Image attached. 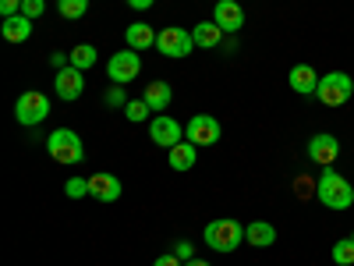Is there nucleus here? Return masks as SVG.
Wrapping results in <instances>:
<instances>
[{"label": "nucleus", "mask_w": 354, "mask_h": 266, "mask_svg": "<svg viewBox=\"0 0 354 266\" xmlns=\"http://www.w3.org/2000/svg\"><path fill=\"white\" fill-rule=\"evenodd\" d=\"M202 242L209 245L213 252H234V249H241L245 242V224L241 220H209L202 231Z\"/></svg>", "instance_id": "2"}, {"label": "nucleus", "mask_w": 354, "mask_h": 266, "mask_svg": "<svg viewBox=\"0 0 354 266\" xmlns=\"http://www.w3.org/2000/svg\"><path fill=\"white\" fill-rule=\"evenodd\" d=\"M138 71H142V57H138V50H117L110 61H106V75H110L113 85H128V82H135Z\"/></svg>", "instance_id": "7"}, {"label": "nucleus", "mask_w": 354, "mask_h": 266, "mask_svg": "<svg viewBox=\"0 0 354 266\" xmlns=\"http://www.w3.org/2000/svg\"><path fill=\"white\" fill-rule=\"evenodd\" d=\"M142 100L153 107V114H163V107H170V100H174V89H170L167 82H149V85H145V96H142Z\"/></svg>", "instance_id": "20"}, {"label": "nucleus", "mask_w": 354, "mask_h": 266, "mask_svg": "<svg viewBox=\"0 0 354 266\" xmlns=\"http://www.w3.org/2000/svg\"><path fill=\"white\" fill-rule=\"evenodd\" d=\"M195 150H198V145L188 142V139H185V142H177L174 150H167V163H170L174 170H192V167L198 163V160H195Z\"/></svg>", "instance_id": "18"}, {"label": "nucleus", "mask_w": 354, "mask_h": 266, "mask_svg": "<svg viewBox=\"0 0 354 266\" xmlns=\"http://www.w3.org/2000/svg\"><path fill=\"white\" fill-rule=\"evenodd\" d=\"M153 266H185V263H181V259H177L174 252H167V256H160V259H156Z\"/></svg>", "instance_id": "31"}, {"label": "nucleus", "mask_w": 354, "mask_h": 266, "mask_svg": "<svg viewBox=\"0 0 354 266\" xmlns=\"http://www.w3.org/2000/svg\"><path fill=\"white\" fill-rule=\"evenodd\" d=\"M351 238H354V234H351Z\"/></svg>", "instance_id": "35"}, {"label": "nucleus", "mask_w": 354, "mask_h": 266, "mask_svg": "<svg viewBox=\"0 0 354 266\" xmlns=\"http://www.w3.org/2000/svg\"><path fill=\"white\" fill-rule=\"evenodd\" d=\"M149 139L160 145V150H174L177 142H185V128L177 125L170 114H156L149 121Z\"/></svg>", "instance_id": "9"}, {"label": "nucleus", "mask_w": 354, "mask_h": 266, "mask_svg": "<svg viewBox=\"0 0 354 266\" xmlns=\"http://www.w3.org/2000/svg\"><path fill=\"white\" fill-rule=\"evenodd\" d=\"M0 33H4L8 43H25L28 36H32V18H25V15H11L0 21Z\"/></svg>", "instance_id": "17"}, {"label": "nucleus", "mask_w": 354, "mask_h": 266, "mask_svg": "<svg viewBox=\"0 0 354 266\" xmlns=\"http://www.w3.org/2000/svg\"><path fill=\"white\" fill-rule=\"evenodd\" d=\"M220 121L213 114H192V121L185 125V139L195 145H216L220 142Z\"/></svg>", "instance_id": "8"}, {"label": "nucleus", "mask_w": 354, "mask_h": 266, "mask_svg": "<svg viewBox=\"0 0 354 266\" xmlns=\"http://www.w3.org/2000/svg\"><path fill=\"white\" fill-rule=\"evenodd\" d=\"M103 107H128V93H124V85H110L106 93H103Z\"/></svg>", "instance_id": "25"}, {"label": "nucleus", "mask_w": 354, "mask_h": 266, "mask_svg": "<svg viewBox=\"0 0 354 266\" xmlns=\"http://www.w3.org/2000/svg\"><path fill=\"white\" fill-rule=\"evenodd\" d=\"M156 4V0H128V8H135V11H149Z\"/></svg>", "instance_id": "32"}, {"label": "nucleus", "mask_w": 354, "mask_h": 266, "mask_svg": "<svg viewBox=\"0 0 354 266\" xmlns=\"http://www.w3.org/2000/svg\"><path fill=\"white\" fill-rule=\"evenodd\" d=\"M21 15V0H0V18H11Z\"/></svg>", "instance_id": "30"}, {"label": "nucleus", "mask_w": 354, "mask_h": 266, "mask_svg": "<svg viewBox=\"0 0 354 266\" xmlns=\"http://www.w3.org/2000/svg\"><path fill=\"white\" fill-rule=\"evenodd\" d=\"M319 78H322V75H315L312 64H294V68L287 71V85H290L298 96H315Z\"/></svg>", "instance_id": "13"}, {"label": "nucleus", "mask_w": 354, "mask_h": 266, "mask_svg": "<svg viewBox=\"0 0 354 266\" xmlns=\"http://www.w3.org/2000/svg\"><path fill=\"white\" fill-rule=\"evenodd\" d=\"M245 242L252 249H270V245H277V227L270 220H252L245 227Z\"/></svg>", "instance_id": "16"}, {"label": "nucleus", "mask_w": 354, "mask_h": 266, "mask_svg": "<svg viewBox=\"0 0 354 266\" xmlns=\"http://www.w3.org/2000/svg\"><path fill=\"white\" fill-rule=\"evenodd\" d=\"M43 11H46V0H21V15H25V18L36 21Z\"/></svg>", "instance_id": "27"}, {"label": "nucleus", "mask_w": 354, "mask_h": 266, "mask_svg": "<svg viewBox=\"0 0 354 266\" xmlns=\"http://www.w3.org/2000/svg\"><path fill=\"white\" fill-rule=\"evenodd\" d=\"M174 256L181 259V263H188V259H195V245L192 242H177L174 245Z\"/></svg>", "instance_id": "29"}, {"label": "nucleus", "mask_w": 354, "mask_h": 266, "mask_svg": "<svg viewBox=\"0 0 354 266\" xmlns=\"http://www.w3.org/2000/svg\"><path fill=\"white\" fill-rule=\"evenodd\" d=\"M46 114H50V100L43 93H36V89H28V93L18 96L15 103V117H18V125L21 128H36L46 121Z\"/></svg>", "instance_id": "5"}, {"label": "nucleus", "mask_w": 354, "mask_h": 266, "mask_svg": "<svg viewBox=\"0 0 354 266\" xmlns=\"http://www.w3.org/2000/svg\"><path fill=\"white\" fill-rule=\"evenodd\" d=\"M124 39H128V50H149V46H156V33H153V28L145 25V21L128 25Z\"/></svg>", "instance_id": "19"}, {"label": "nucleus", "mask_w": 354, "mask_h": 266, "mask_svg": "<svg viewBox=\"0 0 354 266\" xmlns=\"http://www.w3.org/2000/svg\"><path fill=\"white\" fill-rule=\"evenodd\" d=\"M57 11H61V18L68 21H78L88 15V0H57Z\"/></svg>", "instance_id": "22"}, {"label": "nucleus", "mask_w": 354, "mask_h": 266, "mask_svg": "<svg viewBox=\"0 0 354 266\" xmlns=\"http://www.w3.org/2000/svg\"><path fill=\"white\" fill-rule=\"evenodd\" d=\"M315 96L322 107H344L351 96H354V78L347 71H330V75H322L319 78V89H315Z\"/></svg>", "instance_id": "3"}, {"label": "nucleus", "mask_w": 354, "mask_h": 266, "mask_svg": "<svg viewBox=\"0 0 354 266\" xmlns=\"http://www.w3.org/2000/svg\"><path fill=\"white\" fill-rule=\"evenodd\" d=\"M149 114H153V107L145 103V100H128V107H124V117L131 125H142V121H149Z\"/></svg>", "instance_id": "23"}, {"label": "nucleus", "mask_w": 354, "mask_h": 266, "mask_svg": "<svg viewBox=\"0 0 354 266\" xmlns=\"http://www.w3.org/2000/svg\"><path fill=\"white\" fill-rule=\"evenodd\" d=\"M308 160L312 163H319V167H333L337 163V157H340V142H337V135H312L308 139Z\"/></svg>", "instance_id": "10"}, {"label": "nucleus", "mask_w": 354, "mask_h": 266, "mask_svg": "<svg viewBox=\"0 0 354 266\" xmlns=\"http://www.w3.org/2000/svg\"><path fill=\"white\" fill-rule=\"evenodd\" d=\"M315 199L326 206V210L340 213V210H351V206H354V188H351V181L340 170L322 167L319 177H315Z\"/></svg>", "instance_id": "1"}, {"label": "nucleus", "mask_w": 354, "mask_h": 266, "mask_svg": "<svg viewBox=\"0 0 354 266\" xmlns=\"http://www.w3.org/2000/svg\"><path fill=\"white\" fill-rule=\"evenodd\" d=\"M64 195H68V199H85V195H88V177H68Z\"/></svg>", "instance_id": "26"}, {"label": "nucleus", "mask_w": 354, "mask_h": 266, "mask_svg": "<svg viewBox=\"0 0 354 266\" xmlns=\"http://www.w3.org/2000/svg\"><path fill=\"white\" fill-rule=\"evenodd\" d=\"M88 195L100 199V202H117V199H121V181H117L113 174L100 170V174L88 177Z\"/></svg>", "instance_id": "14"}, {"label": "nucleus", "mask_w": 354, "mask_h": 266, "mask_svg": "<svg viewBox=\"0 0 354 266\" xmlns=\"http://www.w3.org/2000/svg\"><path fill=\"white\" fill-rule=\"evenodd\" d=\"M333 263L337 266H354V238H340L333 245Z\"/></svg>", "instance_id": "24"}, {"label": "nucleus", "mask_w": 354, "mask_h": 266, "mask_svg": "<svg viewBox=\"0 0 354 266\" xmlns=\"http://www.w3.org/2000/svg\"><path fill=\"white\" fill-rule=\"evenodd\" d=\"M96 61H100V53H96L93 43H78V46L71 50V68H78V71L96 68Z\"/></svg>", "instance_id": "21"}, {"label": "nucleus", "mask_w": 354, "mask_h": 266, "mask_svg": "<svg viewBox=\"0 0 354 266\" xmlns=\"http://www.w3.org/2000/svg\"><path fill=\"white\" fill-rule=\"evenodd\" d=\"M46 150H50V157H53L57 163H82V160H85V145H82V139H78L71 128L50 132Z\"/></svg>", "instance_id": "4"}, {"label": "nucleus", "mask_w": 354, "mask_h": 266, "mask_svg": "<svg viewBox=\"0 0 354 266\" xmlns=\"http://www.w3.org/2000/svg\"><path fill=\"white\" fill-rule=\"evenodd\" d=\"M50 68H53V71H64V68H71V53L53 50V53H50Z\"/></svg>", "instance_id": "28"}, {"label": "nucleus", "mask_w": 354, "mask_h": 266, "mask_svg": "<svg viewBox=\"0 0 354 266\" xmlns=\"http://www.w3.org/2000/svg\"><path fill=\"white\" fill-rule=\"evenodd\" d=\"M234 50H238V39L227 36V39H223V53H234Z\"/></svg>", "instance_id": "33"}, {"label": "nucleus", "mask_w": 354, "mask_h": 266, "mask_svg": "<svg viewBox=\"0 0 354 266\" xmlns=\"http://www.w3.org/2000/svg\"><path fill=\"white\" fill-rule=\"evenodd\" d=\"M53 89H57V96H61V100L71 103V100H78L85 93V78H82L78 68H64V71L53 75Z\"/></svg>", "instance_id": "12"}, {"label": "nucleus", "mask_w": 354, "mask_h": 266, "mask_svg": "<svg viewBox=\"0 0 354 266\" xmlns=\"http://www.w3.org/2000/svg\"><path fill=\"white\" fill-rule=\"evenodd\" d=\"M185 266H209V263H205V259H188Z\"/></svg>", "instance_id": "34"}, {"label": "nucleus", "mask_w": 354, "mask_h": 266, "mask_svg": "<svg viewBox=\"0 0 354 266\" xmlns=\"http://www.w3.org/2000/svg\"><path fill=\"white\" fill-rule=\"evenodd\" d=\"M192 39H195L198 50H216V46H223L227 33H223L216 21H198V25L192 28Z\"/></svg>", "instance_id": "15"}, {"label": "nucleus", "mask_w": 354, "mask_h": 266, "mask_svg": "<svg viewBox=\"0 0 354 266\" xmlns=\"http://www.w3.org/2000/svg\"><path fill=\"white\" fill-rule=\"evenodd\" d=\"M213 21L223 28L227 36L234 33H241V25H245V11L238 0H216V8H213Z\"/></svg>", "instance_id": "11"}, {"label": "nucleus", "mask_w": 354, "mask_h": 266, "mask_svg": "<svg viewBox=\"0 0 354 266\" xmlns=\"http://www.w3.org/2000/svg\"><path fill=\"white\" fill-rule=\"evenodd\" d=\"M156 50L163 57H170V61H181V57H188L195 50V39H192L188 28L170 25V28H163V33H156Z\"/></svg>", "instance_id": "6"}]
</instances>
